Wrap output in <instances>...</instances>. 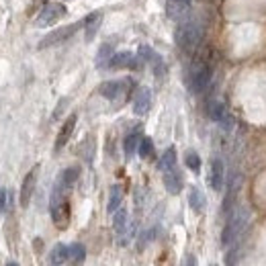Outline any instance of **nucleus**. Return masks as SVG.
Segmentation results:
<instances>
[{
	"label": "nucleus",
	"mask_w": 266,
	"mask_h": 266,
	"mask_svg": "<svg viewBox=\"0 0 266 266\" xmlns=\"http://www.w3.org/2000/svg\"><path fill=\"white\" fill-rule=\"evenodd\" d=\"M100 20H102V12H90L86 18H84V35H86V41H92L94 35L98 33V27H100Z\"/></svg>",
	"instance_id": "16"
},
{
	"label": "nucleus",
	"mask_w": 266,
	"mask_h": 266,
	"mask_svg": "<svg viewBox=\"0 0 266 266\" xmlns=\"http://www.w3.org/2000/svg\"><path fill=\"white\" fill-rule=\"evenodd\" d=\"M174 41L182 53L192 55L198 49V45L203 43V25L192 16L178 20L176 29H174Z\"/></svg>",
	"instance_id": "1"
},
{
	"label": "nucleus",
	"mask_w": 266,
	"mask_h": 266,
	"mask_svg": "<svg viewBox=\"0 0 266 266\" xmlns=\"http://www.w3.org/2000/svg\"><path fill=\"white\" fill-rule=\"evenodd\" d=\"M6 201H8V190H6V188H0V213L6 209Z\"/></svg>",
	"instance_id": "28"
},
{
	"label": "nucleus",
	"mask_w": 266,
	"mask_h": 266,
	"mask_svg": "<svg viewBox=\"0 0 266 266\" xmlns=\"http://www.w3.org/2000/svg\"><path fill=\"white\" fill-rule=\"evenodd\" d=\"M223 182H225V164L221 158H213L209 166V184L215 192H221Z\"/></svg>",
	"instance_id": "11"
},
{
	"label": "nucleus",
	"mask_w": 266,
	"mask_h": 266,
	"mask_svg": "<svg viewBox=\"0 0 266 266\" xmlns=\"http://www.w3.org/2000/svg\"><path fill=\"white\" fill-rule=\"evenodd\" d=\"M78 176H80V168H78V166H70V168H65V170L57 176V182H59L61 186H65V188L72 190V186L76 184Z\"/></svg>",
	"instance_id": "18"
},
{
	"label": "nucleus",
	"mask_w": 266,
	"mask_h": 266,
	"mask_svg": "<svg viewBox=\"0 0 266 266\" xmlns=\"http://www.w3.org/2000/svg\"><path fill=\"white\" fill-rule=\"evenodd\" d=\"M182 266H196V258H194V254H186V256L182 258Z\"/></svg>",
	"instance_id": "29"
},
{
	"label": "nucleus",
	"mask_w": 266,
	"mask_h": 266,
	"mask_svg": "<svg viewBox=\"0 0 266 266\" xmlns=\"http://www.w3.org/2000/svg\"><path fill=\"white\" fill-rule=\"evenodd\" d=\"M137 55L141 57V61L143 63H151L156 57H158V53L149 47V45H139V49H137Z\"/></svg>",
	"instance_id": "27"
},
{
	"label": "nucleus",
	"mask_w": 266,
	"mask_h": 266,
	"mask_svg": "<svg viewBox=\"0 0 266 266\" xmlns=\"http://www.w3.org/2000/svg\"><path fill=\"white\" fill-rule=\"evenodd\" d=\"M188 205H190V209L194 213H203L205 207H207V198H205V194L196 186H192L190 192H188Z\"/></svg>",
	"instance_id": "17"
},
{
	"label": "nucleus",
	"mask_w": 266,
	"mask_h": 266,
	"mask_svg": "<svg viewBox=\"0 0 266 266\" xmlns=\"http://www.w3.org/2000/svg\"><path fill=\"white\" fill-rule=\"evenodd\" d=\"M37 176H39V166H33L27 176L23 178V184H20V194H18V201L23 207H27L31 203V196L35 192V184H37Z\"/></svg>",
	"instance_id": "10"
},
{
	"label": "nucleus",
	"mask_w": 266,
	"mask_h": 266,
	"mask_svg": "<svg viewBox=\"0 0 266 266\" xmlns=\"http://www.w3.org/2000/svg\"><path fill=\"white\" fill-rule=\"evenodd\" d=\"M139 141H141L139 131H131V133L123 139V151H125L127 158H133V153H135L137 147H139Z\"/></svg>",
	"instance_id": "19"
},
{
	"label": "nucleus",
	"mask_w": 266,
	"mask_h": 266,
	"mask_svg": "<svg viewBox=\"0 0 266 266\" xmlns=\"http://www.w3.org/2000/svg\"><path fill=\"white\" fill-rule=\"evenodd\" d=\"M227 266H235V252L227 254Z\"/></svg>",
	"instance_id": "30"
},
{
	"label": "nucleus",
	"mask_w": 266,
	"mask_h": 266,
	"mask_svg": "<svg viewBox=\"0 0 266 266\" xmlns=\"http://www.w3.org/2000/svg\"><path fill=\"white\" fill-rule=\"evenodd\" d=\"M113 55H115V51H113V43H102L100 49H98V53H96V68H100V70L106 68Z\"/></svg>",
	"instance_id": "21"
},
{
	"label": "nucleus",
	"mask_w": 266,
	"mask_h": 266,
	"mask_svg": "<svg viewBox=\"0 0 266 266\" xmlns=\"http://www.w3.org/2000/svg\"><path fill=\"white\" fill-rule=\"evenodd\" d=\"M6 266H18V264H16V262H8Z\"/></svg>",
	"instance_id": "31"
},
{
	"label": "nucleus",
	"mask_w": 266,
	"mask_h": 266,
	"mask_svg": "<svg viewBox=\"0 0 266 266\" xmlns=\"http://www.w3.org/2000/svg\"><path fill=\"white\" fill-rule=\"evenodd\" d=\"M68 250H70V260H72L74 264H82V262H84V258H86V248H84L82 243H72V246H68Z\"/></svg>",
	"instance_id": "24"
},
{
	"label": "nucleus",
	"mask_w": 266,
	"mask_h": 266,
	"mask_svg": "<svg viewBox=\"0 0 266 266\" xmlns=\"http://www.w3.org/2000/svg\"><path fill=\"white\" fill-rule=\"evenodd\" d=\"M164 186L170 194H178L184 186V178H182V172L178 168H172V170H166L164 172Z\"/></svg>",
	"instance_id": "15"
},
{
	"label": "nucleus",
	"mask_w": 266,
	"mask_h": 266,
	"mask_svg": "<svg viewBox=\"0 0 266 266\" xmlns=\"http://www.w3.org/2000/svg\"><path fill=\"white\" fill-rule=\"evenodd\" d=\"M248 219H250V213H248V209H235V213H231L229 217H227V223H225V227H223V233H221V243L223 246H229L231 241H235V237L241 233V229L246 227V223H248Z\"/></svg>",
	"instance_id": "4"
},
{
	"label": "nucleus",
	"mask_w": 266,
	"mask_h": 266,
	"mask_svg": "<svg viewBox=\"0 0 266 266\" xmlns=\"http://www.w3.org/2000/svg\"><path fill=\"white\" fill-rule=\"evenodd\" d=\"M184 164H186V168H190L192 172H198V170H201V158H198V153L192 151V149H188V151L184 153Z\"/></svg>",
	"instance_id": "25"
},
{
	"label": "nucleus",
	"mask_w": 266,
	"mask_h": 266,
	"mask_svg": "<svg viewBox=\"0 0 266 266\" xmlns=\"http://www.w3.org/2000/svg\"><path fill=\"white\" fill-rule=\"evenodd\" d=\"M149 108H151V90L141 86L135 90V96H133V113L143 117L149 113Z\"/></svg>",
	"instance_id": "13"
},
{
	"label": "nucleus",
	"mask_w": 266,
	"mask_h": 266,
	"mask_svg": "<svg viewBox=\"0 0 266 266\" xmlns=\"http://www.w3.org/2000/svg\"><path fill=\"white\" fill-rule=\"evenodd\" d=\"M65 16V6L63 4H59V2H51V4H45L41 10H39V14H37V18H35V27H51V25H55L59 18H63Z\"/></svg>",
	"instance_id": "6"
},
{
	"label": "nucleus",
	"mask_w": 266,
	"mask_h": 266,
	"mask_svg": "<svg viewBox=\"0 0 266 266\" xmlns=\"http://www.w3.org/2000/svg\"><path fill=\"white\" fill-rule=\"evenodd\" d=\"M129 88H131V80H108L98 86V92L108 100H119L127 96Z\"/></svg>",
	"instance_id": "8"
},
{
	"label": "nucleus",
	"mask_w": 266,
	"mask_h": 266,
	"mask_svg": "<svg viewBox=\"0 0 266 266\" xmlns=\"http://www.w3.org/2000/svg\"><path fill=\"white\" fill-rule=\"evenodd\" d=\"M80 27H84V23H72V25H65V27H59V29L51 31L49 35H45V37L39 41L37 47H39V49H47V47H53V45H61V43L70 41V39L78 33Z\"/></svg>",
	"instance_id": "5"
},
{
	"label": "nucleus",
	"mask_w": 266,
	"mask_h": 266,
	"mask_svg": "<svg viewBox=\"0 0 266 266\" xmlns=\"http://www.w3.org/2000/svg\"><path fill=\"white\" fill-rule=\"evenodd\" d=\"M190 8H192V0H166V14L174 23L190 16Z\"/></svg>",
	"instance_id": "9"
},
{
	"label": "nucleus",
	"mask_w": 266,
	"mask_h": 266,
	"mask_svg": "<svg viewBox=\"0 0 266 266\" xmlns=\"http://www.w3.org/2000/svg\"><path fill=\"white\" fill-rule=\"evenodd\" d=\"M76 123H78V117H76V115H70V117L63 121L59 133H57V137H55V145H53L55 151H59V149L70 141V137H72V133H74V129H76Z\"/></svg>",
	"instance_id": "14"
},
{
	"label": "nucleus",
	"mask_w": 266,
	"mask_h": 266,
	"mask_svg": "<svg viewBox=\"0 0 266 266\" xmlns=\"http://www.w3.org/2000/svg\"><path fill=\"white\" fill-rule=\"evenodd\" d=\"M158 166H160V170H162V172L176 168V149H174V147H168V149L162 153V158H160Z\"/></svg>",
	"instance_id": "23"
},
{
	"label": "nucleus",
	"mask_w": 266,
	"mask_h": 266,
	"mask_svg": "<svg viewBox=\"0 0 266 266\" xmlns=\"http://www.w3.org/2000/svg\"><path fill=\"white\" fill-rule=\"evenodd\" d=\"M113 227H115V233L119 237V243L125 246L129 235H131V227H129V213L127 209H119L115 213V219H113Z\"/></svg>",
	"instance_id": "12"
},
{
	"label": "nucleus",
	"mask_w": 266,
	"mask_h": 266,
	"mask_svg": "<svg viewBox=\"0 0 266 266\" xmlns=\"http://www.w3.org/2000/svg\"><path fill=\"white\" fill-rule=\"evenodd\" d=\"M145 63L141 61V57L137 53H131V51H119L110 57L108 61V70H141Z\"/></svg>",
	"instance_id": "7"
},
{
	"label": "nucleus",
	"mask_w": 266,
	"mask_h": 266,
	"mask_svg": "<svg viewBox=\"0 0 266 266\" xmlns=\"http://www.w3.org/2000/svg\"><path fill=\"white\" fill-rule=\"evenodd\" d=\"M70 188L61 186L57 180L53 184L51 190V201H49V211H51V219L59 229H65L70 223V198H68Z\"/></svg>",
	"instance_id": "3"
},
{
	"label": "nucleus",
	"mask_w": 266,
	"mask_h": 266,
	"mask_svg": "<svg viewBox=\"0 0 266 266\" xmlns=\"http://www.w3.org/2000/svg\"><path fill=\"white\" fill-rule=\"evenodd\" d=\"M184 82H186V88L192 94L207 92L211 88V82H213V63H211V59H207V57H194L192 63L186 70Z\"/></svg>",
	"instance_id": "2"
},
{
	"label": "nucleus",
	"mask_w": 266,
	"mask_h": 266,
	"mask_svg": "<svg viewBox=\"0 0 266 266\" xmlns=\"http://www.w3.org/2000/svg\"><path fill=\"white\" fill-rule=\"evenodd\" d=\"M121 203H123V190L121 186H110V194H108V205H106V211L108 213H117L121 209Z\"/></svg>",
	"instance_id": "22"
},
{
	"label": "nucleus",
	"mask_w": 266,
	"mask_h": 266,
	"mask_svg": "<svg viewBox=\"0 0 266 266\" xmlns=\"http://www.w3.org/2000/svg\"><path fill=\"white\" fill-rule=\"evenodd\" d=\"M137 151H139V156H141L143 160L151 158V153H153V141H151L149 137H141V141H139V147H137Z\"/></svg>",
	"instance_id": "26"
},
{
	"label": "nucleus",
	"mask_w": 266,
	"mask_h": 266,
	"mask_svg": "<svg viewBox=\"0 0 266 266\" xmlns=\"http://www.w3.org/2000/svg\"><path fill=\"white\" fill-rule=\"evenodd\" d=\"M49 260H51L53 266H59V264H63L65 260H70V250H68V246L55 243L53 250H51V254H49Z\"/></svg>",
	"instance_id": "20"
}]
</instances>
